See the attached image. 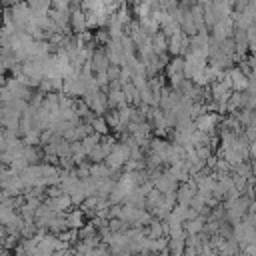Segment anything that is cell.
Returning <instances> with one entry per match:
<instances>
[{
	"instance_id": "1",
	"label": "cell",
	"mask_w": 256,
	"mask_h": 256,
	"mask_svg": "<svg viewBox=\"0 0 256 256\" xmlns=\"http://www.w3.org/2000/svg\"><path fill=\"white\" fill-rule=\"evenodd\" d=\"M82 102L88 106V110L96 116H102L106 110H108V102H106V92L100 90V88H92L84 94Z\"/></svg>"
},
{
	"instance_id": "2",
	"label": "cell",
	"mask_w": 256,
	"mask_h": 256,
	"mask_svg": "<svg viewBox=\"0 0 256 256\" xmlns=\"http://www.w3.org/2000/svg\"><path fill=\"white\" fill-rule=\"evenodd\" d=\"M220 124V118L216 112H204L200 114L196 120H194V128L198 132H204V134H214V130L218 128Z\"/></svg>"
},
{
	"instance_id": "3",
	"label": "cell",
	"mask_w": 256,
	"mask_h": 256,
	"mask_svg": "<svg viewBox=\"0 0 256 256\" xmlns=\"http://www.w3.org/2000/svg\"><path fill=\"white\" fill-rule=\"evenodd\" d=\"M232 34H234V22H232V16H228V18H224L212 26L210 38L212 40H226V38H232Z\"/></svg>"
},
{
	"instance_id": "4",
	"label": "cell",
	"mask_w": 256,
	"mask_h": 256,
	"mask_svg": "<svg viewBox=\"0 0 256 256\" xmlns=\"http://www.w3.org/2000/svg\"><path fill=\"white\" fill-rule=\"evenodd\" d=\"M68 26H70V30H72L74 34H80V32L88 30V28H86V14H84V10H82L80 6L70 8V20H68Z\"/></svg>"
},
{
	"instance_id": "5",
	"label": "cell",
	"mask_w": 256,
	"mask_h": 256,
	"mask_svg": "<svg viewBox=\"0 0 256 256\" xmlns=\"http://www.w3.org/2000/svg\"><path fill=\"white\" fill-rule=\"evenodd\" d=\"M108 66H110V62H108V58H106V54H104V48H96V50L92 52V56H90V68H92V72H94V74L106 72Z\"/></svg>"
},
{
	"instance_id": "6",
	"label": "cell",
	"mask_w": 256,
	"mask_h": 256,
	"mask_svg": "<svg viewBox=\"0 0 256 256\" xmlns=\"http://www.w3.org/2000/svg\"><path fill=\"white\" fill-rule=\"evenodd\" d=\"M86 214L82 212V208H74V210H70L68 214H66V222H68V228L70 230H80L86 222Z\"/></svg>"
},
{
	"instance_id": "7",
	"label": "cell",
	"mask_w": 256,
	"mask_h": 256,
	"mask_svg": "<svg viewBox=\"0 0 256 256\" xmlns=\"http://www.w3.org/2000/svg\"><path fill=\"white\" fill-rule=\"evenodd\" d=\"M166 76H176V74H182V68H184V58L182 56H172L168 62H166Z\"/></svg>"
},
{
	"instance_id": "8",
	"label": "cell",
	"mask_w": 256,
	"mask_h": 256,
	"mask_svg": "<svg viewBox=\"0 0 256 256\" xmlns=\"http://www.w3.org/2000/svg\"><path fill=\"white\" fill-rule=\"evenodd\" d=\"M28 8L34 16H40V14H48L52 4H50V0H28Z\"/></svg>"
},
{
	"instance_id": "9",
	"label": "cell",
	"mask_w": 256,
	"mask_h": 256,
	"mask_svg": "<svg viewBox=\"0 0 256 256\" xmlns=\"http://www.w3.org/2000/svg\"><path fill=\"white\" fill-rule=\"evenodd\" d=\"M80 6L84 12H102L104 10L102 0H80Z\"/></svg>"
}]
</instances>
